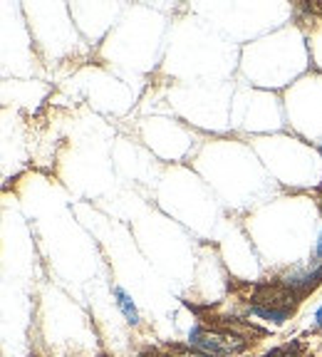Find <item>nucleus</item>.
Segmentation results:
<instances>
[{
  "label": "nucleus",
  "instance_id": "nucleus-2",
  "mask_svg": "<svg viewBox=\"0 0 322 357\" xmlns=\"http://www.w3.org/2000/svg\"><path fill=\"white\" fill-rule=\"evenodd\" d=\"M295 293L283 285H266V288L258 290L256 296V305H263V307H275V310H293L295 307Z\"/></svg>",
  "mask_w": 322,
  "mask_h": 357
},
{
  "label": "nucleus",
  "instance_id": "nucleus-8",
  "mask_svg": "<svg viewBox=\"0 0 322 357\" xmlns=\"http://www.w3.org/2000/svg\"><path fill=\"white\" fill-rule=\"evenodd\" d=\"M317 253L322 256V234H320V241H317Z\"/></svg>",
  "mask_w": 322,
  "mask_h": 357
},
{
  "label": "nucleus",
  "instance_id": "nucleus-1",
  "mask_svg": "<svg viewBox=\"0 0 322 357\" xmlns=\"http://www.w3.org/2000/svg\"><path fill=\"white\" fill-rule=\"evenodd\" d=\"M189 345L201 352H206V355H211V357L238 355V352L245 350V340L240 337V335L223 333V330H206V328L191 330Z\"/></svg>",
  "mask_w": 322,
  "mask_h": 357
},
{
  "label": "nucleus",
  "instance_id": "nucleus-6",
  "mask_svg": "<svg viewBox=\"0 0 322 357\" xmlns=\"http://www.w3.org/2000/svg\"><path fill=\"white\" fill-rule=\"evenodd\" d=\"M293 350H295V345H293V347H290V345H288V347H278V350L266 352V355H263V357H288Z\"/></svg>",
  "mask_w": 322,
  "mask_h": 357
},
{
  "label": "nucleus",
  "instance_id": "nucleus-7",
  "mask_svg": "<svg viewBox=\"0 0 322 357\" xmlns=\"http://www.w3.org/2000/svg\"><path fill=\"white\" fill-rule=\"evenodd\" d=\"M315 320H317V325H320V328H322V307H320V310H317V315H315Z\"/></svg>",
  "mask_w": 322,
  "mask_h": 357
},
{
  "label": "nucleus",
  "instance_id": "nucleus-3",
  "mask_svg": "<svg viewBox=\"0 0 322 357\" xmlns=\"http://www.w3.org/2000/svg\"><path fill=\"white\" fill-rule=\"evenodd\" d=\"M114 296H117V305H119V310L124 312L127 323L129 325H137V323H139V312H137V305L132 303V298H129L122 288H114Z\"/></svg>",
  "mask_w": 322,
  "mask_h": 357
},
{
  "label": "nucleus",
  "instance_id": "nucleus-4",
  "mask_svg": "<svg viewBox=\"0 0 322 357\" xmlns=\"http://www.w3.org/2000/svg\"><path fill=\"white\" fill-rule=\"evenodd\" d=\"M250 312L253 315H258V318L263 320H270V323H285V318H288L290 312L288 310H275V307H263V305H253L250 307Z\"/></svg>",
  "mask_w": 322,
  "mask_h": 357
},
{
  "label": "nucleus",
  "instance_id": "nucleus-5",
  "mask_svg": "<svg viewBox=\"0 0 322 357\" xmlns=\"http://www.w3.org/2000/svg\"><path fill=\"white\" fill-rule=\"evenodd\" d=\"M169 355L171 357H211V355H206V352H201V350H191V345L189 347H181V345H171L169 347Z\"/></svg>",
  "mask_w": 322,
  "mask_h": 357
},
{
  "label": "nucleus",
  "instance_id": "nucleus-10",
  "mask_svg": "<svg viewBox=\"0 0 322 357\" xmlns=\"http://www.w3.org/2000/svg\"><path fill=\"white\" fill-rule=\"evenodd\" d=\"M320 208H322V199H320Z\"/></svg>",
  "mask_w": 322,
  "mask_h": 357
},
{
  "label": "nucleus",
  "instance_id": "nucleus-9",
  "mask_svg": "<svg viewBox=\"0 0 322 357\" xmlns=\"http://www.w3.org/2000/svg\"><path fill=\"white\" fill-rule=\"evenodd\" d=\"M320 154H322V144H320Z\"/></svg>",
  "mask_w": 322,
  "mask_h": 357
}]
</instances>
